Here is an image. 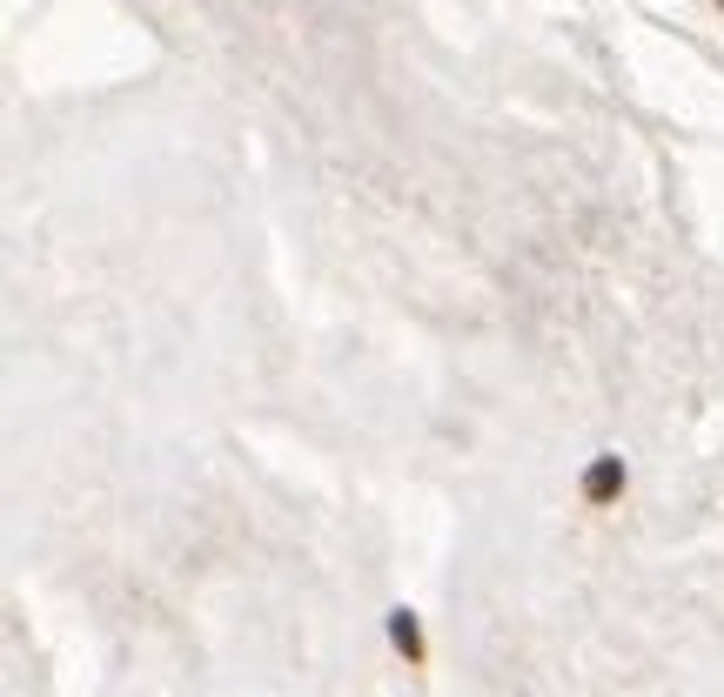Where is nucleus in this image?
<instances>
[{"label": "nucleus", "mask_w": 724, "mask_h": 697, "mask_svg": "<svg viewBox=\"0 0 724 697\" xmlns=\"http://www.w3.org/2000/svg\"><path fill=\"white\" fill-rule=\"evenodd\" d=\"M624 496V456H597L584 470V503H617Z\"/></svg>", "instance_id": "1"}, {"label": "nucleus", "mask_w": 724, "mask_h": 697, "mask_svg": "<svg viewBox=\"0 0 724 697\" xmlns=\"http://www.w3.org/2000/svg\"><path fill=\"white\" fill-rule=\"evenodd\" d=\"M389 644H396L409 664H423V624H416V610H389Z\"/></svg>", "instance_id": "2"}, {"label": "nucleus", "mask_w": 724, "mask_h": 697, "mask_svg": "<svg viewBox=\"0 0 724 697\" xmlns=\"http://www.w3.org/2000/svg\"><path fill=\"white\" fill-rule=\"evenodd\" d=\"M718 7H724V0H718Z\"/></svg>", "instance_id": "3"}]
</instances>
